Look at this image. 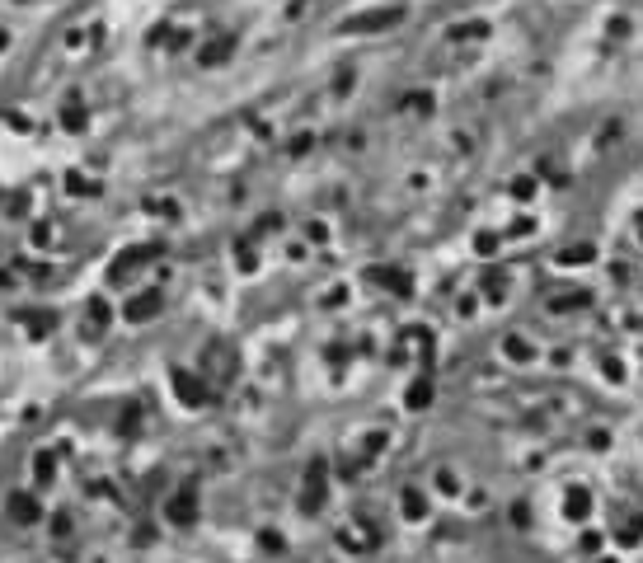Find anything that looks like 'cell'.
I'll return each mask as SVG.
<instances>
[{"label":"cell","mask_w":643,"mask_h":563,"mask_svg":"<svg viewBox=\"0 0 643 563\" xmlns=\"http://www.w3.org/2000/svg\"><path fill=\"white\" fill-rule=\"evenodd\" d=\"M404 19V10H371V15H357V19H343L338 29L343 33H376V29H390V24H399Z\"/></svg>","instance_id":"cell-1"},{"label":"cell","mask_w":643,"mask_h":563,"mask_svg":"<svg viewBox=\"0 0 643 563\" xmlns=\"http://www.w3.org/2000/svg\"><path fill=\"white\" fill-rule=\"evenodd\" d=\"M230 52H235V43H230V38H212V47L202 52V61H207V66H216V61H226Z\"/></svg>","instance_id":"cell-2"},{"label":"cell","mask_w":643,"mask_h":563,"mask_svg":"<svg viewBox=\"0 0 643 563\" xmlns=\"http://www.w3.org/2000/svg\"><path fill=\"white\" fill-rule=\"evenodd\" d=\"M19 5H29V0H19Z\"/></svg>","instance_id":"cell-3"}]
</instances>
